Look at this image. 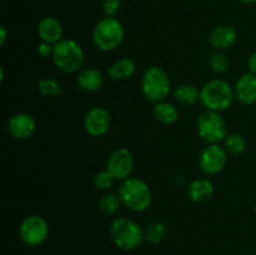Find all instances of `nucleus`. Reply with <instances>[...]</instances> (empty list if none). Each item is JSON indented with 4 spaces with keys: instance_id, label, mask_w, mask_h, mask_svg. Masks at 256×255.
Returning <instances> with one entry per match:
<instances>
[{
    "instance_id": "2eb2a0df",
    "label": "nucleus",
    "mask_w": 256,
    "mask_h": 255,
    "mask_svg": "<svg viewBox=\"0 0 256 255\" xmlns=\"http://www.w3.org/2000/svg\"><path fill=\"white\" fill-rule=\"evenodd\" d=\"M38 35L40 39L49 44H56L62 40V25L56 18L45 16L38 24Z\"/></svg>"
},
{
    "instance_id": "5701e85b",
    "label": "nucleus",
    "mask_w": 256,
    "mask_h": 255,
    "mask_svg": "<svg viewBox=\"0 0 256 255\" xmlns=\"http://www.w3.org/2000/svg\"><path fill=\"white\" fill-rule=\"evenodd\" d=\"M120 204H122V199H120L119 194L110 192V194L104 195V196L100 199L99 209L100 212H104V214L112 215L119 210Z\"/></svg>"
},
{
    "instance_id": "b1692460",
    "label": "nucleus",
    "mask_w": 256,
    "mask_h": 255,
    "mask_svg": "<svg viewBox=\"0 0 256 255\" xmlns=\"http://www.w3.org/2000/svg\"><path fill=\"white\" fill-rule=\"evenodd\" d=\"M38 89H39L40 94L44 96H58L62 94V85L58 80L52 79V78H44L38 84Z\"/></svg>"
},
{
    "instance_id": "9d476101",
    "label": "nucleus",
    "mask_w": 256,
    "mask_h": 255,
    "mask_svg": "<svg viewBox=\"0 0 256 255\" xmlns=\"http://www.w3.org/2000/svg\"><path fill=\"white\" fill-rule=\"evenodd\" d=\"M106 169L112 172L115 180L128 179L134 169V156L132 152L125 148L115 150L108 159Z\"/></svg>"
},
{
    "instance_id": "6ab92c4d",
    "label": "nucleus",
    "mask_w": 256,
    "mask_h": 255,
    "mask_svg": "<svg viewBox=\"0 0 256 255\" xmlns=\"http://www.w3.org/2000/svg\"><path fill=\"white\" fill-rule=\"evenodd\" d=\"M174 98L179 104L184 106H190V105L196 104L200 100V90L192 84L180 85L174 92Z\"/></svg>"
},
{
    "instance_id": "ddd939ff",
    "label": "nucleus",
    "mask_w": 256,
    "mask_h": 255,
    "mask_svg": "<svg viewBox=\"0 0 256 255\" xmlns=\"http://www.w3.org/2000/svg\"><path fill=\"white\" fill-rule=\"evenodd\" d=\"M235 99L242 105H252L256 102V75L252 72L242 75L234 88Z\"/></svg>"
},
{
    "instance_id": "20e7f679",
    "label": "nucleus",
    "mask_w": 256,
    "mask_h": 255,
    "mask_svg": "<svg viewBox=\"0 0 256 255\" xmlns=\"http://www.w3.org/2000/svg\"><path fill=\"white\" fill-rule=\"evenodd\" d=\"M52 56L55 66L66 74L79 72L85 60L82 48L72 39H62L56 42Z\"/></svg>"
},
{
    "instance_id": "f3484780",
    "label": "nucleus",
    "mask_w": 256,
    "mask_h": 255,
    "mask_svg": "<svg viewBox=\"0 0 256 255\" xmlns=\"http://www.w3.org/2000/svg\"><path fill=\"white\" fill-rule=\"evenodd\" d=\"M190 199L195 202H205L214 195V185L209 179H196L190 184L188 189Z\"/></svg>"
},
{
    "instance_id": "412c9836",
    "label": "nucleus",
    "mask_w": 256,
    "mask_h": 255,
    "mask_svg": "<svg viewBox=\"0 0 256 255\" xmlns=\"http://www.w3.org/2000/svg\"><path fill=\"white\" fill-rule=\"evenodd\" d=\"M168 232V226L162 222H154L145 230V240L152 244H159L162 242Z\"/></svg>"
},
{
    "instance_id": "4468645a",
    "label": "nucleus",
    "mask_w": 256,
    "mask_h": 255,
    "mask_svg": "<svg viewBox=\"0 0 256 255\" xmlns=\"http://www.w3.org/2000/svg\"><path fill=\"white\" fill-rule=\"evenodd\" d=\"M238 32L230 25H219L215 26L209 34V42L215 49H228L236 42Z\"/></svg>"
},
{
    "instance_id": "423d86ee",
    "label": "nucleus",
    "mask_w": 256,
    "mask_h": 255,
    "mask_svg": "<svg viewBox=\"0 0 256 255\" xmlns=\"http://www.w3.org/2000/svg\"><path fill=\"white\" fill-rule=\"evenodd\" d=\"M142 92L145 99L152 102H162L169 95L170 79L166 72L159 66L148 68L142 78Z\"/></svg>"
},
{
    "instance_id": "c756f323",
    "label": "nucleus",
    "mask_w": 256,
    "mask_h": 255,
    "mask_svg": "<svg viewBox=\"0 0 256 255\" xmlns=\"http://www.w3.org/2000/svg\"><path fill=\"white\" fill-rule=\"evenodd\" d=\"M6 36H8V32L5 26L0 28V45H4L5 42H6Z\"/></svg>"
},
{
    "instance_id": "f03ea898",
    "label": "nucleus",
    "mask_w": 256,
    "mask_h": 255,
    "mask_svg": "<svg viewBox=\"0 0 256 255\" xmlns=\"http://www.w3.org/2000/svg\"><path fill=\"white\" fill-rule=\"evenodd\" d=\"M234 99V90L225 80H210L200 90V102L202 106L212 112H220L229 109Z\"/></svg>"
},
{
    "instance_id": "dca6fc26",
    "label": "nucleus",
    "mask_w": 256,
    "mask_h": 255,
    "mask_svg": "<svg viewBox=\"0 0 256 255\" xmlns=\"http://www.w3.org/2000/svg\"><path fill=\"white\" fill-rule=\"evenodd\" d=\"M78 85L82 90L88 92H95L102 89L104 78L100 70L95 68H85L78 75Z\"/></svg>"
},
{
    "instance_id": "aec40b11",
    "label": "nucleus",
    "mask_w": 256,
    "mask_h": 255,
    "mask_svg": "<svg viewBox=\"0 0 256 255\" xmlns=\"http://www.w3.org/2000/svg\"><path fill=\"white\" fill-rule=\"evenodd\" d=\"M154 115L158 122L162 124L169 125L172 124L179 118V112L172 104L168 102H155L154 105Z\"/></svg>"
},
{
    "instance_id": "7c9ffc66",
    "label": "nucleus",
    "mask_w": 256,
    "mask_h": 255,
    "mask_svg": "<svg viewBox=\"0 0 256 255\" xmlns=\"http://www.w3.org/2000/svg\"><path fill=\"white\" fill-rule=\"evenodd\" d=\"M240 2H242V4L250 5V4H254V2H256V0H240Z\"/></svg>"
},
{
    "instance_id": "4be33fe9",
    "label": "nucleus",
    "mask_w": 256,
    "mask_h": 255,
    "mask_svg": "<svg viewBox=\"0 0 256 255\" xmlns=\"http://www.w3.org/2000/svg\"><path fill=\"white\" fill-rule=\"evenodd\" d=\"M225 149L228 152L234 155L242 154L246 150V140L242 135L232 132V134H228L225 138Z\"/></svg>"
},
{
    "instance_id": "cd10ccee",
    "label": "nucleus",
    "mask_w": 256,
    "mask_h": 255,
    "mask_svg": "<svg viewBox=\"0 0 256 255\" xmlns=\"http://www.w3.org/2000/svg\"><path fill=\"white\" fill-rule=\"evenodd\" d=\"M38 54L40 55V56L42 58H48L50 56V55H52V52H54V46H52V44H49V42H40L39 45H38Z\"/></svg>"
},
{
    "instance_id": "f8f14e48",
    "label": "nucleus",
    "mask_w": 256,
    "mask_h": 255,
    "mask_svg": "<svg viewBox=\"0 0 256 255\" xmlns=\"http://www.w3.org/2000/svg\"><path fill=\"white\" fill-rule=\"evenodd\" d=\"M35 128H36V122H35L34 118L26 112L15 114L14 116L10 118L9 122H8V130H9L10 135L19 140H24L32 136L35 132Z\"/></svg>"
},
{
    "instance_id": "bb28decb",
    "label": "nucleus",
    "mask_w": 256,
    "mask_h": 255,
    "mask_svg": "<svg viewBox=\"0 0 256 255\" xmlns=\"http://www.w3.org/2000/svg\"><path fill=\"white\" fill-rule=\"evenodd\" d=\"M122 8L120 0H104L102 2V12L106 16H115Z\"/></svg>"
},
{
    "instance_id": "c85d7f7f",
    "label": "nucleus",
    "mask_w": 256,
    "mask_h": 255,
    "mask_svg": "<svg viewBox=\"0 0 256 255\" xmlns=\"http://www.w3.org/2000/svg\"><path fill=\"white\" fill-rule=\"evenodd\" d=\"M248 69H249V72L256 75V52H252L248 59Z\"/></svg>"
},
{
    "instance_id": "f257e3e1",
    "label": "nucleus",
    "mask_w": 256,
    "mask_h": 255,
    "mask_svg": "<svg viewBox=\"0 0 256 255\" xmlns=\"http://www.w3.org/2000/svg\"><path fill=\"white\" fill-rule=\"evenodd\" d=\"M118 194L122 204L132 212H145L152 205V190L149 185L139 178H128L122 180Z\"/></svg>"
},
{
    "instance_id": "a878e982",
    "label": "nucleus",
    "mask_w": 256,
    "mask_h": 255,
    "mask_svg": "<svg viewBox=\"0 0 256 255\" xmlns=\"http://www.w3.org/2000/svg\"><path fill=\"white\" fill-rule=\"evenodd\" d=\"M115 178L112 176V172L109 170H102V172H99L94 178V185L96 189L99 190H108L114 182Z\"/></svg>"
},
{
    "instance_id": "39448f33",
    "label": "nucleus",
    "mask_w": 256,
    "mask_h": 255,
    "mask_svg": "<svg viewBox=\"0 0 256 255\" xmlns=\"http://www.w3.org/2000/svg\"><path fill=\"white\" fill-rule=\"evenodd\" d=\"M125 36L124 26L114 16H106L100 20L92 32V42L102 52L115 50L122 42Z\"/></svg>"
},
{
    "instance_id": "393cba45",
    "label": "nucleus",
    "mask_w": 256,
    "mask_h": 255,
    "mask_svg": "<svg viewBox=\"0 0 256 255\" xmlns=\"http://www.w3.org/2000/svg\"><path fill=\"white\" fill-rule=\"evenodd\" d=\"M209 64L215 72L222 74L229 68V59L222 52H212L209 58Z\"/></svg>"
},
{
    "instance_id": "9b49d317",
    "label": "nucleus",
    "mask_w": 256,
    "mask_h": 255,
    "mask_svg": "<svg viewBox=\"0 0 256 255\" xmlns=\"http://www.w3.org/2000/svg\"><path fill=\"white\" fill-rule=\"evenodd\" d=\"M110 125H112V116H110V112L104 108L95 106L85 115L84 126L90 136H102L109 132Z\"/></svg>"
},
{
    "instance_id": "a211bd4d",
    "label": "nucleus",
    "mask_w": 256,
    "mask_h": 255,
    "mask_svg": "<svg viewBox=\"0 0 256 255\" xmlns=\"http://www.w3.org/2000/svg\"><path fill=\"white\" fill-rule=\"evenodd\" d=\"M135 72V64L132 60L124 58L112 62L108 70V74L114 80H126L132 78Z\"/></svg>"
},
{
    "instance_id": "1a4fd4ad",
    "label": "nucleus",
    "mask_w": 256,
    "mask_h": 255,
    "mask_svg": "<svg viewBox=\"0 0 256 255\" xmlns=\"http://www.w3.org/2000/svg\"><path fill=\"white\" fill-rule=\"evenodd\" d=\"M228 162V152L219 144H210L202 152L199 158L200 168L206 174H218Z\"/></svg>"
},
{
    "instance_id": "7ed1b4c3",
    "label": "nucleus",
    "mask_w": 256,
    "mask_h": 255,
    "mask_svg": "<svg viewBox=\"0 0 256 255\" xmlns=\"http://www.w3.org/2000/svg\"><path fill=\"white\" fill-rule=\"evenodd\" d=\"M110 238L119 249L135 250L145 239V232L138 222L128 218H118L110 225Z\"/></svg>"
},
{
    "instance_id": "0eeeda50",
    "label": "nucleus",
    "mask_w": 256,
    "mask_h": 255,
    "mask_svg": "<svg viewBox=\"0 0 256 255\" xmlns=\"http://www.w3.org/2000/svg\"><path fill=\"white\" fill-rule=\"evenodd\" d=\"M198 132L209 144H218L226 138V122L220 112L206 110L198 119Z\"/></svg>"
},
{
    "instance_id": "6e6552de",
    "label": "nucleus",
    "mask_w": 256,
    "mask_h": 255,
    "mask_svg": "<svg viewBox=\"0 0 256 255\" xmlns=\"http://www.w3.org/2000/svg\"><path fill=\"white\" fill-rule=\"evenodd\" d=\"M20 238L28 246H39L49 235V225L40 215H29L20 224Z\"/></svg>"
}]
</instances>
